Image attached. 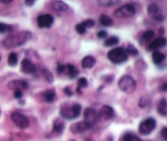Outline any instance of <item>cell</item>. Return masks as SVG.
I'll return each mask as SVG.
<instances>
[{
  "instance_id": "obj_15",
  "label": "cell",
  "mask_w": 167,
  "mask_h": 141,
  "mask_svg": "<svg viewBox=\"0 0 167 141\" xmlns=\"http://www.w3.org/2000/svg\"><path fill=\"white\" fill-rule=\"evenodd\" d=\"M89 128L90 126L86 123L85 121H80V122L73 125L71 127V131L73 132H77V133H83L87 130H89Z\"/></svg>"
},
{
  "instance_id": "obj_19",
  "label": "cell",
  "mask_w": 167,
  "mask_h": 141,
  "mask_svg": "<svg viewBox=\"0 0 167 141\" xmlns=\"http://www.w3.org/2000/svg\"><path fill=\"white\" fill-rule=\"evenodd\" d=\"M155 36V33L153 31H147L144 32L142 34V37L140 39V44H145L146 43L150 41L151 39H153Z\"/></svg>"
},
{
  "instance_id": "obj_9",
  "label": "cell",
  "mask_w": 167,
  "mask_h": 141,
  "mask_svg": "<svg viewBox=\"0 0 167 141\" xmlns=\"http://www.w3.org/2000/svg\"><path fill=\"white\" fill-rule=\"evenodd\" d=\"M54 21V18L53 16L50 14L40 15L38 19V25L39 28H49L51 25H53Z\"/></svg>"
},
{
  "instance_id": "obj_17",
  "label": "cell",
  "mask_w": 167,
  "mask_h": 141,
  "mask_svg": "<svg viewBox=\"0 0 167 141\" xmlns=\"http://www.w3.org/2000/svg\"><path fill=\"white\" fill-rule=\"evenodd\" d=\"M95 63H96V60L94 57H93L92 56H86L83 58L81 64L84 68L88 69V68H92L94 66Z\"/></svg>"
},
{
  "instance_id": "obj_37",
  "label": "cell",
  "mask_w": 167,
  "mask_h": 141,
  "mask_svg": "<svg viewBox=\"0 0 167 141\" xmlns=\"http://www.w3.org/2000/svg\"><path fill=\"white\" fill-rule=\"evenodd\" d=\"M14 96L16 99H21L22 97V91H19V90H17V91H15L14 92Z\"/></svg>"
},
{
  "instance_id": "obj_44",
  "label": "cell",
  "mask_w": 167,
  "mask_h": 141,
  "mask_svg": "<svg viewBox=\"0 0 167 141\" xmlns=\"http://www.w3.org/2000/svg\"><path fill=\"white\" fill-rule=\"evenodd\" d=\"M71 141H74V140H71Z\"/></svg>"
},
{
  "instance_id": "obj_3",
  "label": "cell",
  "mask_w": 167,
  "mask_h": 141,
  "mask_svg": "<svg viewBox=\"0 0 167 141\" xmlns=\"http://www.w3.org/2000/svg\"><path fill=\"white\" fill-rule=\"evenodd\" d=\"M108 59L115 64H120L124 63L128 59V53L123 48H115L110 50L107 53Z\"/></svg>"
},
{
  "instance_id": "obj_43",
  "label": "cell",
  "mask_w": 167,
  "mask_h": 141,
  "mask_svg": "<svg viewBox=\"0 0 167 141\" xmlns=\"http://www.w3.org/2000/svg\"><path fill=\"white\" fill-rule=\"evenodd\" d=\"M85 141H92V140H86Z\"/></svg>"
},
{
  "instance_id": "obj_14",
  "label": "cell",
  "mask_w": 167,
  "mask_h": 141,
  "mask_svg": "<svg viewBox=\"0 0 167 141\" xmlns=\"http://www.w3.org/2000/svg\"><path fill=\"white\" fill-rule=\"evenodd\" d=\"M21 70L25 74H32L35 71V66L28 59H23L21 64Z\"/></svg>"
},
{
  "instance_id": "obj_4",
  "label": "cell",
  "mask_w": 167,
  "mask_h": 141,
  "mask_svg": "<svg viewBox=\"0 0 167 141\" xmlns=\"http://www.w3.org/2000/svg\"><path fill=\"white\" fill-rule=\"evenodd\" d=\"M118 86L121 91L126 94H132L137 88V84L134 78L131 77L130 76L125 75L119 80Z\"/></svg>"
},
{
  "instance_id": "obj_24",
  "label": "cell",
  "mask_w": 167,
  "mask_h": 141,
  "mask_svg": "<svg viewBox=\"0 0 167 141\" xmlns=\"http://www.w3.org/2000/svg\"><path fill=\"white\" fill-rule=\"evenodd\" d=\"M67 70H68V76L71 79H74L77 76H78V70L75 67V66L71 65V64H68L67 65Z\"/></svg>"
},
{
  "instance_id": "obj_21",
  "label": "cell",
  "mask_w": 167,
  "mask_h": 141,
  "mask_svg": "<svg viewBox=\"0 0 167 141\" xmlns=\"http://www.w3.org/2000/svg\"><path fill=\"white\" fill-rule=\"evenodd\" d=\"M100 22L104 26H111V25H113L112 19L110 17H108V16L105 14L101 15V17H100Z\"/></svg>"
},
{
  "instance_id": "obj_16",
  "label": "cell",
  "mask_w": 167,
  "mask_h": 141,
  "mask_svg": "<svg viewBox=\"0 0 167 141\" xmlns=\"http://www.w3.org/2000/svg\"><path fill=\"white\" fill-rule=\"evenodd\" d=\"M52 7L54 10L57 12H66L69 8L67 4H65L62 1H54L52 4Z\"/></svg>"
},
{
  "instance_id": "obj_10",
  "label": "cell",
  "mask_w": 167,
  "mask_h": 141,
  "mask_svg": "<svg viewBox=\"0 0 167 141\" xmlns=\"http://www.w3.org/2000/svg\"><path fill=\"white\" fill-rule=\"evenodd\" d=\"M7 86L10 89H12L14 91H17V90L22 91L28 88L29 85L26 81L23 80H14V81H10Z\"/></svg>"
},
{
  "instance_id": "obj_1",
  "label": "cell",
  "mask_w": 167,
  "mask_h": 141,
  "mask_svg": "<svg viewBox=\"0 0 167 141\" xmlns=\"http://www.w3.org/2000/svg\"><path fill=\"white\" fill-rule=\"evenodd\" d=\"M31 37L32 34L30 31H22L4 39L0 44L6 49L17 48L25 44V43L31 39Z\"/></svg>"
},
{
  "instance_id": "obj_20",
  "label": "cell",
  "mask_w": 167,
  "mask_h": 141,
  "mask_svg": "<svg viewBox=\"0 0 167 141\" xmlns=\"http://www.w3.org/2000/svg\"><path fill=\"white\" fill-rule=\"evenodd\" d=\"M165 55H164L163 53H160L159 51H155V52H153V63L156 65H158V64H160L164 60H165Z\"/></svg>"
},
{
  "instance_id": "obj_42",
  "label": "cell",
  "mask_w": 167,
  "mask_h": 141,
  "mask_svg": "<svg viewBox=\"0 0 167 141\" xmlns=\"http://www.w3.org/2000/svg\"><path fill=\"white\" fill-rule=\"evenodd\" d=\"M2 4H10V3H12V0H2V1H0Z\"/></svg>"
},
{
  "instance_id": "obj_7",
  "label": "cell",
  "mask_w": 167,
  "mask_h": 141,
  "mask_svg": "<svg viewBox=\"0 0 167 141\" xmlns=\"http://www.w3.org/2000/svg\"><path fill=\"white\" fill-rule=\"evenodd\" d=\"M156 120L153 117L147 118L139 125V132L142 134H149L156 128Z\"/></svg>"
},
{
  "instance_id": "obj_6",
  "label": "cell",
  "mask_w": 167,
  "mask_h": 141,
  "mask_svg": "<svg viewBox=\"0 0 167 141\" xmlns=\"http://www.w3.org/2000/svg\"><path fill=\"white\" fill-rule=\"evenodd\" d=\"M84 118L86 123L89 125V126H93L100 120V116L98 112H97L96 110L91 108H88L85 110V113H84Z\"/></svg>"
},
{
  "instance_id": "obj_28",
  "label": "cell",
  "mask_w": 167,
  "mask_h": 141,
  "mask_svg": "<svg viewBox=\"0 0 167 141\" xmlns=\"http://www.w3.org/2000/svg\"><path fill=\"white\" fill-rule=\"evenodd\" d=\"M124 141H142L139 137L132 134H127L124 136Z\"/></svg>"
},
{
  "instance_id": "obj_41",
  "label": "cell",
  "mask_w": 167,
  "mask_h": 141,
  "mask_svg": "<svg viewBox=\"0 0 167 141\" xmlns=\"http://www.w3.org/2000/svg\"><path fill=\"white\" fill-rule=\"evenodd\" d=\"M57 70H58L59 72H62L63 70H65L64 65H61V66H59V67H57Z\"/></svg>"
},
{
  "instance_id": "obj_38",
  "label": "cell",
  "mask_w": 167,
  "mask_h": 141,
  "mask_svg": "<svg viewBox=\"0 0 167 141\" xmlns=\"http://www.w3.org/2000/svg\"><path fill=\"white\" fill-rule=\"evenodd\" d=\"M159 89H160V91L161 92H167V82H166V83L163 84L162 85H160Z\"/></svg>"
},
{
  "instance_id": "obj_26",
  "label": "cell",
  "mask_w": 167,
  "mask_h": 141,
  "mask_svg": "<svg viewBox=\"0 0 167 141\" xmlns=\"http://www.w3.org/2000/svg\"><path fill=\"white\" fill-rule=\"evenodd\" d=\"M119 43V39L116 36H112L109 39H107L105 42H104V45L107 47H111V46H114L117 44Z\"/></svg>"
},
{
  "instance_id": "obj_32",
  "label": "cell",
  "mask_w": 167,
  "mask_h": 141,
  "mask_svg": "<svg viewBox=\"0 0 167 141\" xmlns=\"http://www.w3.org/2000/svg\"><path fill=\"white\" fill-rule=\"evenodd\" d=\"M43 76H44V77L46 78V80L48 82H53V75L50 73L48 70H43Z\"/></svg>"
},
{
  "instance_id": "obj_12",
  "label": "cell",
  "mask_w": 167,
  "mask_h": 141,
  "mask_svg": "<svg viewBox=\"0 0 167 141\" xmlns=\"http://www.w3.org/2000/svg\"><path fill=\"white\" fill-rule=\"evenodd\" d=\"M100 119H104V120H111L115 116V112L114 109L108 105H104L101 108L99 113Z\"/></svg>"
},
{
  "instance_id": "obj_8",
  "label": "cell",
  "mask_w": 167,
  "mask_h": 141,
  "mask_svg": "<svg viewBox=\"0 0 167 141\" xmlns=\"http://www.w3.org/2000/svg\"><path fill=\"white\" fill-rule=\"evenodd\" d=\"M11 119L13 123L20 129H25L30 126L28 118L20 113H13L11 115Z\"/></svg>"
},
{
  "instance_id": "obj_36",
  "label": "cell",
  "mask_w": 167,
  "mask_h": 141,
  "mask_svg": "<svg viewBox=\"0 0 167 141\" xmlns=\"http://www.w3.org/2000/svg\"><path fill=\"white\" fill-rule=\"evenodd\" d=\"M160 134H161V136L164 140L167 141V127H164L163 129L160 131Z\"/></svg>"
},
{
  "instance_id": "obj_11",
  "label": "cell",
  "mask_w": 167,
  "mask_h": 141,
  "mask_svg": "<svg viewBox=\"0 0 167 141\" xmlns=\"http://www.w3.org/2000/svg\"><path fill=\"white\" fill-rule=\"evenodd\" d=\"M147 13L157 21H163L164 16L160 12V9L156 4H151L147 7Z\"/></svg>"
},
{
  "instance_id": "obj_33",
  "label": "cell",
  "mask_w": 167,
  "mask_h": 141,
  "mask_svg": "<svg viewBox=\"0 0 167 141\" xmlns=\"http://www.w3.org/2000/svg\"><path fill=\"white\" fill-rule=\"evenodd\" d=\"M127 53L131 54V55H137L138 54V50L135 49L134 47L131 44H129L127 48Z\"/></svg>"
},
{
  "instance_id": "obj_39",
  "label": "cell",
  "mask_w": 167,
  "mask_h": 141,
  "mask_svg": "<svg viewBox=\"0 0 167 141\" xmlns=\"http://www.w3.org/2000/svg\"><path fill=\"white\" fill-rule=\"evenodd\" d=\"M35 4V1L34 0H26V1H25V4L26 5V6H32L33 4Z\"/></svg>"
},
{
  "instance_id": "obj_29",
  "label": "cell",
  "mask_w": 167,
  "mask_h": 141,
  "mask_svg": "<svg viewBox=\"0 0 167 141\" xmlns=\"http://www.w3.org/2000/svg\"><path fill=\"white\" fill-rule=\"evenodd\" d=\"M12 30L11 25H8L4 23H1L0 22V33H5V32L10 31Z\"/></svg>"
},
{
  "instance_id": "obj_27",
  "label": "cell",
  "mask_w": 167,
  "mask_h": 141,
  "mask_svg": "<svg viewBox=\"0 0 167 141\" xmlns=\"http://www.w3.org/2000/svg\"><path fill=\"white\" fill-rule=\"evenodd\" d=\"M88 85V81L86 78H80L78 80V89L77 91H80V89L85 88Z\"/></svg>"
},
{
  "instance_id": "obj_30",
  "label": "cell",
  "mask_w": 167,
  "mask_h": 141,
  "mask_svg": "<svg viewBox=\"0 0 167 141\" xmlns=\"http://www.w3.org/2000/svg\"><path fill=\"white\" fill-rule=\"evenodd\" d=\"M75 30H76V31L78 32L79 34H80V35H83L86 31V28L85 26L84 25L83 23H80L78 25H76L75 26Z\"/></svg>"
},
{
  "instance_id": "obj_34",
  "label": "cell",
  "mask_w": 167,
  "mask_h": 141,
  "mask_svg": "<svg viewBox=\"0 0 167 141\" xmlns=\"http://www.w3.org/2000/svg\"><path fill=\"white\" fill-rule=\"evenodd\" d=\"M84 25L85 26V28H91L94 25V21L93 20H86L84 22H82Z\"/></svg>"
},
{
  "instance_id": "obj_5",
  "label": "cell",
  "mask_w": 167,
  "mask_h": 141,
  "mask_svg": "<svg viewBox=\"0 0 167 141\" xmlns=\"http://www.w3.org/2000/svg\"><path fill=\"white\" fill-rule=\"evenodd\" d=\"M136 12L135 7L131 4H125L114 12L115 17L117 18H127L133 17Z\"/></svg>"
},
{
  "instance_id": "obj_40",
  "label": "cell",
  "mask_w": 167,
  "mask_h": 141,
  "mask_svg": "<svg viewBox=\"0 0 167 141\" xmlns=\"http://www.w3.org/2000/svg\"><path fill=\"white\" fill-rule=\"evenodd\" d=\"M64 90H65V92H66V94H67L68 96L73 95V94H72V92H71V89H70L68 88V87H67V88L65 89Z\"/></svg>"
},
{
  "instance_id": "obj_35",
  "label": "cell",
  "mask_w": 167,
  "mask_h": 141,
  "mask_svg": "<svg viewBox=\"0 0 167 141\" xmlns=\"http://www.w3.org/2000/svg\"><path fill=\"white\" fill-rule=\"evenodd\" d=\"M97 35H98V37L99 39H104V38H106L107 36V32L106 31L102 30V31H100L98 32Z\"/></svg>"
},
{
  "instance_id": "obj_23",
  "label": "cell",
  "mask_w": 167,
  "mask_h": 141,
  "mask_svg": "<svg viewBox=\"0 0 167 141\" xmlns=\"http://www.w3.org/2000/svg\"><path fill=\"white\" fill-rule=\"evenodd\" d=\"M64 129V123L62 122V121L60 119L55 120L53 123V130L57 133H61Z\"/></svg>"
},
{
  "instance_id": "obj_22",
  "label": "cell",
  "mask_w": 167,
  "mask_h": 141,
  "mask_svg": "<svg viewBox=\"0 0 167 141\" xmlns=\"http://www.w3.org/2000/svg\"><path fill=\"white\" fill-rule=\"evenodd\" d=\"M56 98V93L53 89H48L44 92V99L48 102H51L53 101Z\"/></svg>"
},
{
  "instance_id": "obj_25",
  "label": "cell",
  "mask_w": 167,
  "mask_h": 141,
  "mask_svg": "<svg viewBox=\"0 0 167 141\" xmlns=\"http://www.w3.org/2000/svg\"><path fill=\"white\" fill-rule=\"evenodd\" d=\"M7 62H8V64H9L11 67H15V66L17 64L18 62V57L17 53H10V55L8 57V60H7Z\"/></svg>"
},
{
  "instance_id": "obj_31",
  "label": "cell",
  "mask_w": 167,
  "mask_h": 141,
  "mask_svg": "<svg viewBox=\"0 0 167 141\" xmlns=\"http://www.w3.org/2000/svg\"><path fill=\"white\" fill-rule=\"evenodd\" d=\"M119 2H115V1H98V4L102 6H105V7H108V6H111L114 4H117Z\"/></svg>"
},
{
  "instance_id": "obj_2",
  "label": "cell",
  "mask_w": 167,
  "mask_h": 141,
  "mask_svg": "<svg viewBox=\"0 0 167 141\" xmlns=\"http://www.w3.org/2000/svg\"><path fill=\"white\" fill-rule=\"evenodd\" d=\"M81 112V106L79 103H74L72 105H62L61 108V116L63 118L71 120L78 117Z\"/></svg>"
},
{
  "instance_id": "obj_13",
  "label": "cell",
  "mask_w": 167,
  "mask_h": 141,
  "mask_svg": "<svg viewBox=\"0 0 167 141\" xmlns=\"http://www.w3.org/2000/svg\"><path fill=\"white\" fill-rule=\"evenodd\" d=\"M167 44L166 39L164 37H158L156 39H154L153 42H151L148 45V50L149 51H156L160 48H163Z\"/></svg>"
},
{
  "instance_id": "obj_18",
  "label": "cell",
  "mask_w": 167,
  "mask_h": 141,
  "mask_svg": "<svg viewBox=\"0 0 167 141\" xmlns=\"http://www.w3.org/2000/svg\"><path fill=\"white\" fill-rule=\"evenodd\" d=\"M157 113L160 116H167V101L166 99H162L157 106Z\"/></svg>"
}]
</instances>
